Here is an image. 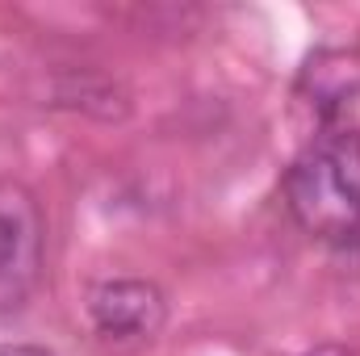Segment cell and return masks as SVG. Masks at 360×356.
<instances>
[{
  "label": "cell",
  "instance_id": "1",
  "mask_svg": "<svg viewBox=\"0 0 360 356\" xmlns=\"http://www.w3.org/2000/svg\"><path fill=\"white\" fill-rule=\"evenodd\" d=\"M285 205L310 239L360 243V130L319 134L285 172Z\"/></svg>",
  "mask_w": 360,
  "mask_h": 356
},
{
  "label": "cell",
  "instance_id": "2",
  "mask_svg": "<svg viewBox=\"0 0 360 356\" xmlns=\"http://www.w3.org/2000/svg\"><path fill=\"white\" fill-rule=\"evenodd\" d=\"M42 248L46 222L38 197L17 180H0V314L21 310L34 298L42 276Z\"/></svg>",
  "mask_w": 360,
  "mask_h": 356
},
{
  "label": "cell",
  "instance_id": "3",
  "mask_svg": "<svg viewBox=\"0 0 360 356\" xmlns=\"http://www.w3.org/2000/svg\"><path fill=\"white\" fill-rule=\"evenodd\" d=\"M84 306H89L96 336L117 340V344L151 340L168 323V298L147 276H105L89 289Z\"/></svg>",
  "mask_w": 360,
  "mask_h": 356
},
{
  "label": "cell",
  "instance_id": "4",
  "mask_svg": "<svg viewBox=\"0 0 360 356\" xmlns=\"http://www.w3.org/2000/svg\"><path fill=\"white\" fill-rule=\"evenodd\" d=\"M0 356H55L42 344H0Z\"/></svg>",
  "mask_w": 360,
  "mask_h": 356
},
{
  "label": "cell",
  "instance_id": "5",
  "mask_svg": "<svg viewBox=\"0 0 360 356\" xmlns=\"http://www.w3.org/2000/svg\"><path fill=\"white\" fill-rule=\"evenodd\" d=\"M302 356H352L344 344H319V348H306Z\"/></svg>",
  "mask_w": 360,
  "mask_h": 356
}]
</instances>
